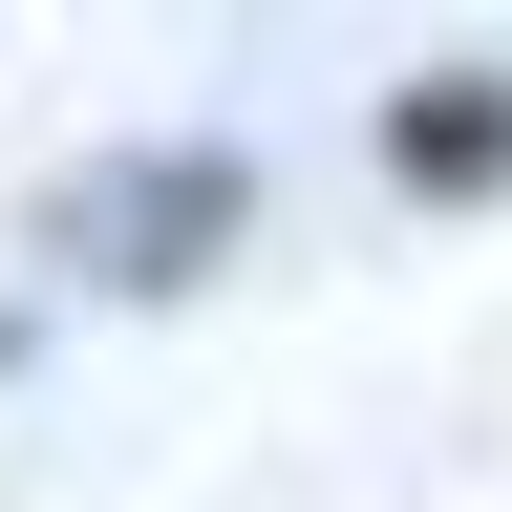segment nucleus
Instances as JSON below:
<instances>
[{"instance_id": "nucleus-2", "label": "nucleus", "mask_w": 512, "mask_h": 512, "mask_svg": "<svg viewBox=\"0 0 512 512\" xmlns=\"http://www.w3.org/2000/svg\"><path fill=\"white\" fill-rule=\"evenodd\" d=\"M384 171H406V192H512V86H491V64L406 86V107H384Z\"/></svg>"}, {"instance_id": "nucleus-3", "label": "nucleus", "mask_w": 512, "mask_h": 512, "mask_svg": "<svg viewBox=\"0 0 512 512\" xmlns=\"http://www.w3.org/2000/svg\"><path fill=\"white\" fill-rule=\"evenodd\" d=\"M0 384H22V320H0Z\"/></svg>"}, {"instance_id": "nucleus-1", "label": "nucleus", "mask_w": 512, "mask_h": 512, "mask_svg": "<svg viewBox=\"0 0 512 512\" xmlns=\"http://www.w3.org/2000/svg\"><path fill=\"white\" fill-rule=\"evenodd\" d=\"M235 214H256V171H235V150H128V171H86V192H64V256H107L128 299H171Z\"/></svg>"}]
</instances>
